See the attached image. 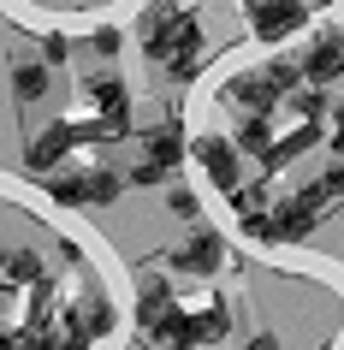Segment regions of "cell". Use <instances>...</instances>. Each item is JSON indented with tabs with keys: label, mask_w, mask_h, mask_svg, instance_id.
<instances>
[{
	"label": "cell",
	"mask_w": 344,
	"mask_h": 350,
	"mask_svg": "<svg viewBox=\"0 0 344 350\" xmlns=\"http://www.w3.org/2000/svg\"><path fill=\"white\" fill-rule=\"evenodd\" d=\"M137 42H143L172 77H190V72H196V59H202V24H196V12L148 6L143 18H137Z\"/></svg>",
	"instance_id": "cell-1"
},
{
	"label": "cell",
	"mask_w": 344,
	"mask_h": 350,
	"mask_svg": "<svg viewBox=\"0 0 344 350\" xmlns=\"http://www.w3.org/2000/svg\"><path fill=\"white\" fill-rule=\"evenodd\" d=\"M326 208L315 202V196H291V202H279L273 214H261V220H250L243 232H250L255 243H303L308 232H315V220H321Z\"/></svg>",
	"instance_id": "cell-2"
},
{
	"label": "cell",
	"mask_w": 344,
	"mask_h": 350,
	"mask_svg": "<svg viewBox=\"0 0 344 350\" xmlns=\"http://www.w3.org/2000/svg\"><path fill=\"white\" fill-rule=\"evenodd\" d=\"M297 66H279V59H273V66H261V72H243L232 83V101H243V107L250 113H261V119H267V107L273 101H285V95H297Z\"/></svg>",
	"instance_id": "cell-3"
},
{
	"label": "cell",
	"mask_w": 344,
	"mask_h": 350,
	"mask_svg": "<svg viewBox=\"0 0 344 350\" xmlns=\"http://www.w3.org/2000/svg\"><path fill=\"white\" fill-rule=\"evenodd\" d=\"M72 143H77L72 119H59V125H42L36 137L24 143V166H30V172H42V178H54V172H59V161L72 154Z\"/></svg>",
	"instance_id": "cell-4"
},
{
	"label": "cell",
	"mask_w": 344,
	"mask_h": 350,
	"mask_svg": "<svg viewBox=\"0 0 344 350\" xmlns=\"http://www.w3.org/2000/svg\"><path fill=\"white\" fill-rule=\"evenodd\" d=\"M190 154L208 166V178H214L226 196H237V190H243V148H237V143H226V137H202Z\"/></svg>",
	"instance_id": "cell-5"
},
{
	"label": "cell",
	"mask_w": 344,
	"mask_h": 350,
	"mask_svg": "<svg viewBox=\"0 0 344 350\" xmlns=\"http://www.w3.org/2000/svg\"><path fill=\"white\" fill-rule=\"evenodd\" d=\"M250 24L261 42H285L291 30H303V0H250Z\"/></svg>",
	"instance_id": "cell-6"
},
{
	"label": "cell",
	"mask_w": 344,
	"mask_h": 350,
	"mask_svg": "<svg viewBox=\"0 0 344 350\" xmlns=\"http://www.w3.org/2000/svg\"><path fill=\"white\" fill-rule=\"evenodd\" d=\"M303 77L315 83V90H326L332 77H344V30H326V36L308 42V54H303Z\"/></svg>",
	"instance_id": "cell-7"
},
{
	"label": "cell",
	"mask_w": 344,
	"mask_h": 350,
	"mask_svg": "<svg viewBox=\"0 0 344 350\" xmlns=\"http://www.w3.org/2000/svg\"><path fill=\"white\" fill-rule=\"evenodd\" d=\"M172 267H184V273H214V267H220V238H214V232L184 238L178 250H172Z\"/></svg>",
	"instance_id": "cell-8"
},
{
	"label": "cell",
	"mask_w": 344,
	"mask_h": 350,
	"mask_svg": "<svg viewBox=\"0 0 344 350\" xmlns=\"http://www.w3.org/2000/svg\"><path fill=\"white\" fill-rule=\"evenodd\" d=\"M172 309H178V303H172V291H166V279H143V291H137V327H143V338L161 327Z\"/></svg>",
	"instance_id": "cell-9"
},
{
	"label": "cell",
	"mask_w": 344,
	"mask_h": 350,
	"mask_svg": "<svg viewBox=\"0 0 344 350\" xmlns=\"http://www.w3.org/2000/svg\"><path fill=\"white\" fill-rule=\"evenodd\" d=\"M143 161L148 166H161V172H178V161H184V137H178V125H155L143 137Z\"/></svg>",
	"instance_id": "cell-10"
},
{
	"label": "cell",
	"mask_w": 344,
	"mask_h": 350,
	"mask_svg": "<svg viewBox=\"0 0 344 350\" xmlns=\"http://www.w3.org/2000/svg\"><path fill=\"white\" fill-rule=\"evenodd\" d=\"M90 101L107 113L113 125H131V95H125V83H119V77H95V83H90Z\"/></svg>",
	"instance_id": "cell-11"
},
{
	"label": "cell",
	"mask_w": 344,
	"mask_h": 350,
	"mask_svg": "<svg viewBox=\"0 0 344 350\" xmlns=\"http://www.w3.org/2000/svg\"><path fill=\"white\" fill-rule=\"evenodd\" d=\"M237 148H243V154H255V161L267 166L273 161V131H267V119H261V113H250V119H243V125H237Z\"/></svg>",
	"instance_id": "cell-12"
},
{
	"label": "cell",
	"mask_w": 344,
	"mask_h": 350,
	"mask_svg": "<svg viewBox=\"0 0 344 350\" xmlns=\"http://www.w3.org/2000/svg\"><path fill=\"white\" fill-rule=\"evenodd\" d=\"M90 178L95 172H59V178H48V190H54L59 208H77V202H90Z\"/></svg>",
	"instance_id": "cell-13"
},
{
	"label": "cell",
	"mask_w": 344,
	"mask_h": 350,
	"mask_svg": "<svg viewBox=\"0 0 344 350\" xmlns=\"http://www.w3.org/2000/svg\"><path fill=\"white\" fill-rule=\"evenodd\" d=\"M12 95L18 101H42L48 95V66H12Z\"/></svg>",
	"instance_id": "cell-14"
},
{
	"label": "cell",
	"mask_w": 344,
	"mask_h": 350,
	"mask_svg": "<svg viewBox=\"0 0 344 350\" xmlns=\"http://www.w3.org/2000/svg\"><path fill=\"white\" fill-rule=\"evenodd\" d=\"M232 214H237L243 226H250V220H261V214H267V190H261V185H243V190L232 196Z\"/></svg>",
	"instance_id": "cell-15"
},
{
	"label": "cell",
	"mask_w": 344,
	"mask_h": 350,
	"mask_svg": "<svg viewBox=\"0 0 344 350\" xmlns=\"http://www.w3.org/2000/svg\"><path fill=\"white\" fill-rule=\"evenodd\" d=\"M119 196H125V178L101 166V172L90 178V202H95V208H107V202H119Z\"/></svg>",
	"instance_id": "cell-16"
},
{
	"label": "cell",
	"mask_w": 344,
	"mask_h": 350,
	"mask_svg": "<svg viewBox=\"0 0 344 350\" xmlns=\"http://www.w3.org/2000/svg\"><path fill=\"white\" fill-rule=\"evenodd\" d=\"M166 208H172L178 220H196V214H202V202H196V190H190V185H172V190H166Z\"/></svg>",
	"instance_id": "cell-17"
},
{
	"label": "cell",
	"mask_w": 344,
	"mask_h": 350,
	"mask_svg": "<svg viewBox=\"0 0 344 350\" xmlns=\"http://www.w3.org/2000/svg\"><path fill=\"white\" fill-rule=\"evenodd\" d=\"M226 327H232V314H226V303H208V309H202V338L214 345V338H226Z\"/></svg>",
	"instance_id": "cell-18"
},
{
	"label": "cell",
	"mask_w": 344,
	"mask_h": 350,
	"mask_svg": "<svg viewBox=\"0 0 344 350\" xmlns=\"http://www.w3.org/2000/svg\"><path fill=\"white\" fill-rule=\"evenodd\" d=\"M36 273V256H24V250H12V256H6V291H18L24 279Z\"/></svg>",
	"instance_id": "cell-19"
},
{
	"label": "cell",
	"mask_w": 344,
	"mask_h": 350,
	"mask_svg": "<svg viewBox=\"0 0 344 350\" xmlns=\"http://www.w3.org/2000/svg\"><path fill=\"white\" fill-rule=\"evenodd\" d=\"M113 327H119V314H113V303H95V309H90V338H107Z\"/></svg>",
	"instance_id": "cell-20"
},
{
	"label": "cell",
	"mask_w": 344,
	"mask_h": 350,
	"mask_svg": "<svg viewBox=\"0 0 344 350\" xmlns=\"http://www.w3.org/2000/svg\"><path fill=\"white\" fill-rule=\"evenodd\" d=\"M297 113H303L308 125H315V119L326 113V90H303V95H297Z\"/></svg>",
	"instance_id": "cell-21"
},
{
	"label": "cell",
	"mask_w": 344,
	"mask_h": 350,
	"mask_svg": "<svg viewBox=\"0 0 344 350\" xmlns=\"http://www.w3.org/2000/svg\"><path fill=\"white\" fill-rule=\"evenodd\" d=\"M66 54H72L66 36H42V66H66Z\"/></svg>",
	"instance_id": "cell-22"
},
{
	"label": "cell",
	"mask_w": 344,
	"mask_h": 350,
	"mask_svg": "<svg viewBox=\"0 0 344 350\" xmlns=\"http://www.w3.org/2000/svg\"><path fill=\"white\" fill-rule=\"evenodd\" d=\"M119 42H125L119 30H95V36H90V48H95L101 59H113V54H119Z\"/></svg>",
	"instance_id": "cell-23"
},
{
	"label": "cell",
	"mask_w": 344,
	"mask_h": 350,
	"mask_svg": "<svg viewBox=\"0 0 344 350\" xmlns=\"http://www.w3.org/2000/svg\"><path fill=\"white\" fill-rule=\"evenodd\" d=\"M321 190H326V196H332V202H339V196H344V161H332V166H326Z\"/></svg>",
	"instance_id": "cell-24"
},
{
	"label": "cell",
	"mask_w": 344,
	"mask_h": 350,
	"mask_svg": "<svg viewBox=\"0 0 344 350\" xmlns=\"http://www.w3.org/2000/svg\"><path fill=\"white\" fill-rule=\"evenodd\" d=\"M161 178H166V172H161V166H131V185H161Z\"/></svg>",
	"instance_id": "cell-25"
},
{
	"label": "cell",
	"mask_w": 344,
	"mask_h": 350,
	"mask_svg": "<svg viewBox=\"0 0 344 350\" xmlns=\"http://www.w3.org/2000/svg\"><path fill=\"white\" fill-rule=\"evenodd\" d=\"M18 350H66V345H54L48 332H30V338H18Z\"/></svg>",
	"instance_id": "cell-26"
},
{
	"label": "cell",
	"mask_w": 344,
	"mask_h": 350,
	"mask_svg": "<svg viewBox=\"0 0 344 350\" xmlns=\"http://www.w3.org/2000/svg\"><path fill=\"white\" fill-rule=\"evenodd\" d=\"M250 350H279V338H273V332H255V338H250Z\"/></svg>",
	"instance_id": "cell-27"
},
{
	"label": "cell",
	"mask_w": 344,
	"mask_h": 350,
	"mask_svg": "<svg viewBox=\"0 0 344 350\" xmlns=\"http://www.w3.org/2000/svg\"><path fill=\"white\" fill-rule=\"evenodd\" d=\"M332 154L344 161V107H339V131H332Z\"/></svg>",
	"instance_id": "cell-28"
},
{
	"label": "cell",
	"mask_w": 344,
	"mask_h": 350,
	"mask_svg": "<svg viewBox=\"0 0 344 350\" xmlns=\"http://www.w3.org/2000/svg\"><path fill=\"white\" fill-rule=\"evenodd\" d=\"M66 350H90V338H66Z\"/></svg>",
	"instance_id": "cell-29"
},
{
	"label": "cell",
	"mask_w": 344,
	"mask_h": 350,
	"mask_svg": "<svg viewBox=\"0 0 344 350\" xmlns=\"http://www.w3.org/2000/svg\"><path fill=\"white\" fill-rule=\"evenodd\" d=\"M166 350H190V345H166Z\"/></svg>",
	"instance_id": "cell-30"
}]
</instances>
